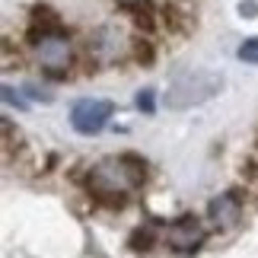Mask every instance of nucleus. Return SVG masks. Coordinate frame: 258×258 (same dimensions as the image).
<instances>
[{
  "label": "nucleus",
  "instance_id": "1",
  "mask_svg": "<svg viewBox=\"0 0 258 258\" xmlns=\"http://www.w3.org/2000/svg\"><path fill=\"white\" fill-rule=\"evenodd\" d=\"M144 182V163L134 156H108L89 172V188L99 198H121Z\"/></svg>",
  "mask_w": 258,
  "mask_h": 258
},
{
  "label": "nucleus",
  "instance_id": "2",
  "mask_svg": "<svg viewBox=\"0 0 258 258\" xmlns=\"http://www.w3.org/2000/svg\"><path fill=\"white\" fill-rule=\"evenodd\" d=\"M220 89H223V77L220 74L188 71V74H182L169 86V93H166V105H169V108H191V105H201V102H207V99H214Z\"/></svg>",
  "mask_w": 258,
  "mask_h": 258
},
{
  "label": "nucleus",
  "instance_id": "3",
  "mask_svg": "<svg viewBox=\"0 0 258 258\" xmlns=\"http://www.w3.org/2000/svg\"><path fill=\"white\" fill-rule=\"evenodd\" d=\"M35 54H38V64L45 67L48 74L61 77L71 71L74 64V45L61 29H51V32H42L35 35Z\"/></svg>",
  "mask_w": 258,
  "mask_h": 258
},
{
  "label": "nucleus",
  "instance_id": "4",
  "mask_svg": "<svg viewBox=\"0 0 258 258\" xmlns=\"http://www.w3.org/2000/svg\"><path fill=\"white\" fill-rule=\"evenodd\" d=\"M112 112H115V105L108 102V99H80V102L71 108V124H74V131H80V134H99L108 124Z\"/></svg>",
  "mask_w": 258,
  "mask_h": 258
},
{
  "label": "nucleus",
  "instance_id": "5",
  "mask_svg": "<svg viewBox=\"0 0 258 258\" xmlns=\"http://www.w3.org/2000/svg\"><path fill=\"white\" fill-rule=\"evenodd\" d=\"M166 242L172 245L175 252H182V255H191L201 249V242H204V230H201V223L195 220V217H178V220L166 230Z\"/></svg>",
  "mask_w": 258,
  "mask_h": 258
},
{
  "label": "nucleus",
  "instance_id": "6",
  "mask_svg": "<svg viewBox=\"0 0 258 258\" xmlns=\"http://www.w3.org/2000/svg\"><path fill=\"white\" fill-rule=\"evenodd\" d=\"M207 214H211V220L217 230H233L236 223L242 220V201L236 191H223L217 195L211 204H207Z\"/></svg>",
  "mask_w": 258,
  "mask_h": 258
},
{
  "label": "nucleus",
  "instance_id": "7",
  "mask_svg": "<svg viewBox=\"0 0 258 258\" xmlns=\"http://www.w3.org/2000/svg\"><path fill=\"white\" fill-rule=\"evenodd\" d=\"M239 61L258 64V38H245V42L239 45Z\"/></svg>",
  "mask_w": 258,
  "mask_h": 258
},
{
  "label": "nucleus",
  "instance_id": "8",
  "mask_svg": "<svg viewBox=\"0 0 258 258\" xmlns=\"http://www.w3.org/2000/svg\"><path fill=\"white\" fill-rule=\"evenodd\" d=\"M137 105H141L144 112H153V89H144V93L137 96Z\"/></svg>",
  "mask_w": 258,
  "mask_h": 258
},
{
  "label": "nucleus",
  "instance_id": "9",
  "mask_svg": "<svg viewBox=\"0 0 258 258\" xmlns=\"http://www.w3.org/2000/svg\"><path fill=\"white\" fill-rule=\"evenodd\" d=\"M239 13H242L245 19H252V16L258 13V4H255V0H242V4H239Z\"/></svg>",
  "mask_w": 258,
  "mask_h": 258
},
{
  "label": "nucleus",
  "instance_id": "10",
  "mask_svg": "<svg viewBox=\"0 0 258 258\" xmlns=\"http://www.w3.org/2000/svg\"><path fill=\"white\" fill-rule=\"evenodd\" d=\"M4 99H7V102H16L19 108H26V102H23L19 96H13V89H10V86H4Z\"/></svg>",
  "mask_w": 258,
  "mask_h": 258
},
{
  "label": "nucleus",
  "instance_id": "11",
  "mask_svg": "<svg viewBox=\"0 0 258 258\" xmlns=\"http://www.w3.org/2000/svg\"><path fill=\"white\" fill-rule=\"evenodd\" d=\"M118 4H124V7H137V4H144V0H118Z\"/></svg>",
  "mask_w": 258,
  "mask_h": 258
}]
</instances>
